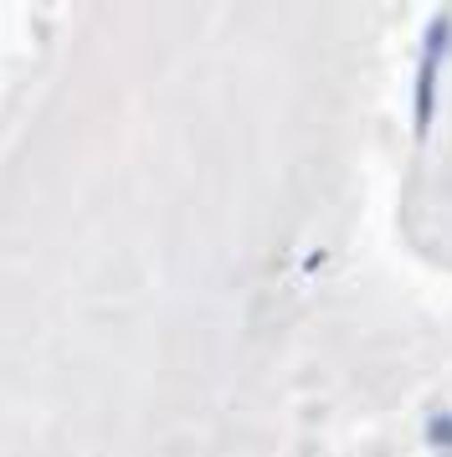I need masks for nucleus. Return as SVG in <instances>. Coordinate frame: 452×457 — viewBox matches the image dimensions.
Here are the masks:
<instances>
[{
    "mask_svg": "<svg viewBox=\"0 0 452 457\" xmlns=\"http://www.w3.org/2000/svg\"><path fill=\"white\" fill-rule=\"evenodd\" d=\"M442 46H448V21H431L427 46H422V78H416V134H427V124H431V78H437Z\"/></svg>",
    "mask_w": 452,
    "mask_h": 457,
    "instance_id": "f257e3e1",
    "label": "nucleus"
}]
</instances>
